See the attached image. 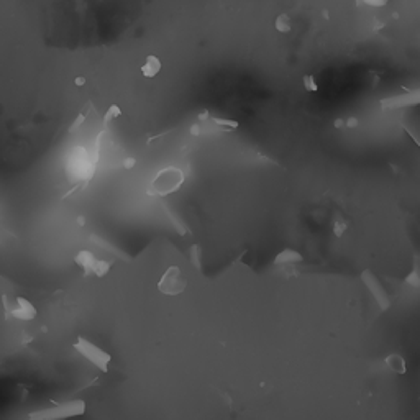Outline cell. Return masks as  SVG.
Wrapping results in <instances>:
<instances>
[{
	"instance_id": "obj_1",
	"label": "cell",
	"mask_w": 420,
	"mask_h": 420,
	"mask_svg": "<svg viewBox=\"0 0 420 420\" xmlns=\"http://www.w3.org/2000/svg\"><path fill=\"white\" fill-rule=\"evenodd\" d=\"M183 181H184L183 171L178 169V167H166V169H161L155 176V179L151 181L148 194L158 195V197L172 194L181 187Z\"/></svg>"
},
{
	"instance_id": "obj_2",
	"label": "cell",
	"mask_w": 420,
	"mask_h": 420,
	"mask_svg": "<svg viewBox=\"0 0 420 420\" xmlns=\"http://www.w3.org/2000/svg\"><path fill=\"white\" fill-rule=\"evenodd\" d=\"M74 348L81 356H84L89 363H92L95 368H99L100 371H107L109 369V363L112 361V356L105 352V349L99 348L95 343L89 341L82 337H78L74 343Z\"/></svg>"
},
{
	"instance_id": "obj_3",
	"label": "cell",
	"mask_w": 420,
	"mask_h": 420,
	"mask_svg": "<svg viewBox=\"0 0 420 420\" xmlns=\"http://www.w3.org/2000/svg\"><path fill=\"white\" fill-rule=\"evenodd\" d=\"M186 286H187V281L183 276V271L178 266H171V268L166 269L163 277L159 279L158 289L159 292L166 294V296H178V294L184 292Z\"/></svg>"
},
{
	"instance_id": "obj_4",
	"label": "cell",
	"mask_w": 420,
	"mask_h": 420,
	"mask_svg": "<svg viewBox=\"0 0 420 420\" xmlns=\"http://www.w3.org/2000/svg\"><path fill=\"white\" fill-rule=\"evenodd\" d=\"M86 412V402L84 401H71L66 404H61L58 407H53L50 410L37 412L31 414V418H48V420H56V418H64V417H76L82 415Z\"/></svg>"
},
{
	"instance_id": "obj_5",
	"label": "cell",
	"mask_w": 420,
	"mask_h": 420,
	"mask_svg": "<svg viewBox=\"0 0 420 420\" xmlns=\"http://www.w3.org/2000/svg\"><path fill=\"white\" fill-rule=\"evenodd\" d=\"M2 299H4V305H5L7 312H9V315H12L13 319L30 322L37 317V309H34V305L28 299L17 297L15 300H12V302H7V296H4Z\"/></svg>"
},
{
	"instance_id": "obj_6",
	"label": "cell",
	"mask_w": 420,
	"mask_h": 420,
	"mask_svg": "<svg viewBox=\"0 0 420 420\" xmlns=\"http://www.w3.org/2000/svg\"><path fill=\"white\" fill-rule=\"evenodd\" d=\"M95 260H97V258L94 256L92 251H89V250H82V251H79V253L74 256L76 264H78L79 268L84 271V274H86V276L92 274V266H94Z\"/></svg>"
},
{
	"instance_id": "obj_7",
	"label": "cell",
	"mask_w": 420,
	"mask_h": 420,
	"mask_svg": "<svg viewBox=\"0 0 420 420\" xmlns=\"http://www.w3.org/2000/svg\"><path fill=\"white\" fill-rule=\"evenodd\" d=\"M384 103H389V105H393V107H405V105L420 103V90H415V92H410L402 97H394V99H389Z\"/></svg>"
},
{
	"instance_id": "obj_8",
	"label": "cell",
	"mask_w": 420,
	"mask_h": 420,
	"mask_svg": "<svg viewBox=\"0 0 420 420\" xmlns=\"http://www.w3.org/2000/svg\"><path fill=\"white\" fill-rule=\"evenodd\" d=\"M161 71V61L156 56H148L142 66V74L145 78H155V76Z\"/></svg>"
},
{
	"instance_id": "obj_9",
	"label": "cell",
	"mask_w": 420,
	"mask_h": 420,
	"mask_svg": "<svg viewBox=\"0 0 420 420\" xmlns=\"http://www.w3.org/2000/svg\"><path fill=\"white\" fill-rule=\"evenodd\" d=\"M386 365L397 374L405 373V361L402 356H399V355H389L386 358Z\"/></svg>"
},
{
	"instance_id": "obj_10",
	"label": "cell",
	"mask_w": 420,
	"mask_h": 420,
	"mask_svg": "<svg viewBox=\"0 0 420 420\" xmlns=\"http://www.w3.org/2000/svg\"><path fill=\"white\" fill-rule=\"evenodd\" d=\"M296 261H302V256L296 251L292 250H284L281 255L276 258V263L281 264V263H296Z\"/></svg>"
},
{
	"instance_id": "obj_11",
	"label": "cell",
	"mask_w": 420,
	"mask_h": 420,
	"mask_svg": "<svg viewBox=\"0 0 420 420\" xmlns=\"http://www.w3.org/2000/svg\"><path fill=\"white\" fill-rule=\"evenodd\" d=\"M110 269V263L103 261V260H95L94 266H92V274L97 277H103Z\"/></svg>"
},
{
	"instance_id": "obj_12",
	"label": "cell",
	"mask_w": 420,
	"mask_h": 420,
	"mask_svg": "<svg viewBox=\"0 0 420 420\" xmlns=\"http://www.w3.org/2000/svg\"><path fill=\"white\" fill-rule=\"evenodd\" d=\"M276 30L281 31V33H289L291 31V20L289 17L283 13V15H279L277 20H276Z\"/></svg>"
},
{
	"instance_id": "obj_13",
	"label": "cell",
	"mask_w": 420,
	"mask_h": 420,
	"mask_svg": "<svg viewBox=\"0 0 420 420\" xmlns=\"http://www.w3.org/2000/svg\"><path fill=\"white\" fill-rule=\"evenodd\" d=\"M120 115H122V110H120V107H118V105H110L109 110L105 112V115H103V122H105V123H109V122L114 120V118H118Z\"/></svg>"
},
{
	"instance_id": "obj_14",
	"label": "cell",
	"mask_w": 420,
	"mask_h": 420,
	"mask_svg": "<svg viewBox=\"0 0 420 420\" xmlns=\"http://www.w3.org/2000/svg\"><path fill=\"white\" fill-rule=\"evenodd\" d=\"M84 122H86V117H84L82 114H81V115H78V117H76L74 123L71 125V127H69V133H76V131H78V130H79V128L82 127V123H84Z\"/></svg>"
},
{
	"instance_id": "obj_15",
	"label": "cell",
	"mask_w": 420,
	"mask_h": 420,
	"mask_svg": "<svg viewBox=\"0 0 420 420\" xmlns=\"http://www.w3.org/2000/svg\"><path fill=\"white\" fill-rule=\"evenodd\" d=\"M304 86H305L307 90H310V92H315V90H317V84H315L313 76H305V78H304Z\"/></svg>"
},
{
	"instance_id": "obj_16",
	"label": "cell",
	"mask_w": 420,
	"mask_h": 420,
	"mask_svg": "<svg viewBox=\"0 0 420 420\" xmlns=\"http://www.w3.org/2000/svg\"><path fill=\"white\" fill-rule=\"evenodd\" d=\"M346 227H348V225H346L345 222H337V223H335V227H333V232H335V235H337V236H341V235H343V232H345V230H346Z\"/></svg>"
},
{
	"instance_id": "obj_17",
	"label": "cell",
	"mask_w": 420,
	"mask_h": 420,
	"mask_svg": "<svg viewBox=\"0 0 420 420\" xmlns=\"http://www.w3.org/2000/svg\"><path fill=\"white\" fill-rule=\"evenodd\" d=\"M360 4L373 5V7H382L388 4V0H360Z\"/></svg>"
},
{
	"instance_id": "obj_18",
	"label": "cell",
	"mask_w": 420,
	"mask_h": 420,
	"mask_svg": "<svg viewBox=\"0 0 420 420\" xmlns=\"http://www.w3.org/2000/svg\"><path fill=\"white\" fill-rule=\"evenodd\" d=\"M215 123H217V125H223V127H232V128H236V127H238L236 122H232V120H222V118H215Z\"/></svg>"
},
{
	"instance_id": "obj_19",
	"label": "cell",
	"mask_w": 420,
	"mask_h": 420,
	"mask_svg": "<svg viewBox=\"0 0 420 420\" xmlns=\"http://www.w3.org/2000/svg\"><path fill=\"white\" fill-rule=\"evenodd\" d=\"M136 166V159L135 158H127L123 161V167L125 169H133V167Z\"/></svg>"
},
{
	"instance_id": "obj_20",
	"label": "cell",
	"mask_w": 420,
	"mask_h": 420,
	"mask_svg": "<svg viewBox=\"0 0 420 420\" xmlns=\"http://www.w3.org/2000/svg\"><path fill=\"white\" fill-rule=\"evenodd\" d=\"M74 84H76V86H84V84H86V79H84L82 76H81V78H76L74 79Z\"/></svg>"
},
{
	"instance_id": "obj_21",
	"label": "cell",
	"mask_w": 420,
	"mask_h": 420,
	"mask_svg": "<svg viewBox=\"0 0 420 420\" xmlns=\"http://www.w3.org/2000/svg\"><path fill=\"white\" fill-rule=\"evenodd\" d=\"M346 125H348V127H355V125H356V120H355V118H352L349 122H346Z\"/></svg>"
},
{
	"instance_id": "obj_22",
	"label": "cell",
	"mask_w": 420,
	"mask_h": 420,
	"mask_svg": "<svg viewBox=\"0 0 420 420\" xmlns=\"http://www.w3.org/2000/svg\"><path fill=\"white\" fill-rule=\"evenodd\" d=\"M200 120H205V117H208V112H204V114H200Z\"/></svg>"
},
{
	"instance_id": "obj_23",
	"label": "cell",
	"mask_w": 420,
	"mask_h": 420,
	"mask_svg": "<svg viewBox=\"0 0 420 420\" xmlns=\"http://www.w3.org/2000/svg\"><path fill=\"white\" fill-rule=\"evenodd\" d=\"M192 135H199V127H192Z\"/></svg>"
},
{
	"instance_id": "obj_24",
	"label": "cell",
	"mask_w": 420,
	"mask_h": 420,
	"mask_svg": "<svg viewBox=\"0 0 420 420\" xmlns=\"http://www.w3.org/2000/svg\"><path fill=\"white\" fill-rule=\"evenodd\" d=\"M78 223L79 225H84V217H78Z\"/></svg>"
}]
</instances>
